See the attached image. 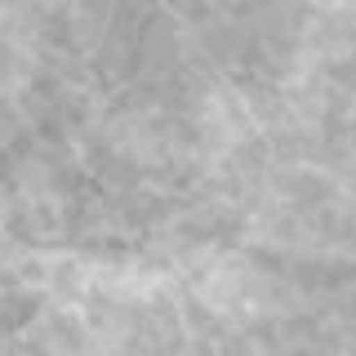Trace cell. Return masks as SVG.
<instances>
[{
  "mask_svg": "<svg viewBox=\"0 0 356 356\" xmlns=\"http://www.w3.org/2000/svg\"><path fill=\"white\" fill-rule=\"evenodd\" d=\"M307 5H312V9H348L352 0H307Z\"/></svg>",
  "mask_w": 356,
  "mask_h": 356,
  "instance_id": "6da1fadb",
  "label": "cell"
}]
</instances>
